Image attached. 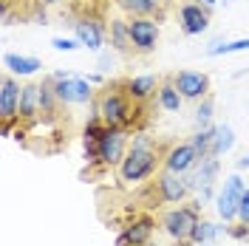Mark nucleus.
Instances as JSON below:
<instances>
[{
  "mask_svg": "<svg viewBox=\"0 0 249 246\" xmlns=\"http://www.w3.org/2000/svg\"><path fill=\"white\" fill-rule=\"evenodd\" d=\"M159 164H164V153H159V147L150 136L136 133L133 144L127 147L122 164H119V178H122V184H139L153 176Z\"/></svg>",
  "mask_w": 249,
  "mask_h": 246,
  "instance_id": "nucleus-1",
  "label": "nucleus"
},
{
  "mask_svg": "<svg viewBox=\"0 0 249 246\" xmlns=\"http://www.w3.org/2000/svg\"><path fill=\"white\" fill-rule=\"evenodd\" d=\"M93 113L102 119L105 124L110 127H133V119H136V113L139 110V102H133L127 91L122 88V82L119 85H113V88H105V91H99L96 96V105H93Z\"/></svg>",
  "mask_w": 249,
  "mask_h": 246,
  "instance_id": "nucleus-2",
  "label": "nucleus"
},
{
  "mask_svg": "<svg viewBox=\"0 0 249 246\" xmlns=\"http://www.w3.org/2000/svg\"><path fill=\"white\" fill-rule=\"evenodd\" d=\"M127 136H130L127 127L105 124V133H102L99 144H96V158L93 161H99L102 167H119L124 153H127Z\"/></svg>",
  "mask_w": 249,
  "mask_h": 246,
  "instance_id": "nucleus-3",
  "label": "nucleus"
},
{
  "mask_svg": "<svg viewBox=\"0 0 249 246\" xmlns=\"http://www.w3.org/2000/svg\"><path fill=\"white\" fill-rule=\"evenodd\" d=\"M51 79H54V91L62 105H85L93 99L91 79H79L71 71H57L51 74Z\"/></svg>",
  "mask_w": 249,
  "mask_h": 246,
  "instance_id": "nucleus-4",
  "label": "nucleus"
},
{
  "mask_svg": "<svg viewBox=\"0 0 249 246\" xmlns=\"http://www.w3.org/2000/svg\"><path fill=\"white\" fill-rule=\"evenodd\" d=\"M198 221V210L193 207H173L167 212H161L159 218V227L170 235L176 244H190V232Z\"/></svg>",
  "mask_w": 249,
  "mask_h": 246,
  "instance_id": "nucleus-5",
  "label": "nucleus"
},
{
  "mask_svg": "<svg viewBox=\"0 0 249 246\" xmlns=\"http://www.w3.org/2000/svg\"><path fill=\"white\" fill-rule=\"evenodd\" d=\"M244 190H247L244 178H241L238 173H232V176L227 178L224 190L218 193L215 210H218V215H221V221H224V224H230V221H235V218H238V207H241V195H244Z\"/></svg>",
  "mask_w": 249,
  "mask_h": 246,
  "instance_id": "nucleus-6",
  "label": "nucleus"
},
{
  "mask_svg": "<svg viewBox=\"0 0 249 246\" xmlns=\"http://www.w3.org/2000/svg\"><path fill=\"white\" fill-rule=\"evenodd\" d=\"M127 26H130V43H133L136 54L156 51V43H159V23H156V17H130Z\"/></svg>",
  "mask_w": 249,
  "mask_h": 246,
  "instance_id": "nucleus-7",
  "label": "nucleus"
},
{
  "mask_svg": "<svg viewBox=\"0 0 249 246\" xmlns=\"http://www.w3.org/2000/svg\"><path fill=\"white\" fill-rule=\"evenodd\" d=\"M178 26L187 37L204 34L207 26H210V6H204L198 0H184L178 6Z\"/></svg>",
  "mask_w": 249,
  "mask_h": 246,
  "instance_id": "nucleus-8",
  "label": "nucleus"
},
{
  "mask_svg": "<svg viewBox=\"0 0 249 246\" xmlns=\"http://www.w3.org/2000/svg\"><path fill=\"white\" fill-rule=\"evenodd\" d=\"M156 193L164 204H181V201L190 195V187H187V178L181 173H173V170H161L156 176Z\"/></svg>",
  "mask_w": 249,
  "mask_h": 246,
  "instance_id": "nucleus-9",
  "label": "nucleus"
},
{
  "mask_svg": "<svg viewBox=\"0 0 249 246\" xmlns=\"http://www.w3.org/2000/svg\"><path fill=\"white\" fill-rule=\"evenodd\" d=\"M173 85L178 88V93L190 99V102H201L204 96L210 93V77L204 71H178L173 74Z\"/></svg>",
  "mask_w": 249,
  "mask_h": 246,
  "instance_id": "nucleus-10",
  "label": "nucleus"
},
{
  "mask_svg": "<svg viewBox=\"0 0 249 246\" xmlns=\"http://www.w3.org/2000/svg\"><path fill=\"white\" fill-rule=\"evenodd\" d=\"M71 26H74V37H77L85 48L99 51V48L105 46V31H108V29H105V23H102L99 17H93V15L77 17Z\"/></svg>",
  "mask_w": 249,
  "mask_h": 246,
  "instance_id": "nucleus-11",
  "label": "nucleus"
},
{
  "mask_svg": "<svg viewBox=\"0 0 249 246\" xmlns=\"http://www.w3.org/2000/svg\"><path fill=\"white\" fill-rule=\"evenodd\" d=\"M20 93L23 88L15 82V77H6L0 79V119L3 124H15V119L20 122Z\"/></svg>",
  "mask_w": 249,
  "mask_h": 246,
  "instance_id": "nucleus-12",
  "label": "nucleus"
},
{
  "mask_svg": "<svg viewBox=\"0 0 249 246\" xmlns=\"http://www.w3.org/2000/svg\"><path fill=\"white\" fill-rule=\"evenodd\" d=\"M198 161H201V156H198V150H196L190 141H181V144H170V147L164 150V170L181 173V176H187V173L196 167Z\"/></svg>",
  "mask_w": 249,
  "mask_h": 246,
  "instance_id": "nucleus-13",
  "label": "nucleus"
},
{
  "mask_svg": "<svg viewBox=\"0 0 249 246\" xmlns=\"http://www.w3.org/2000/svg\"><path fill=\"white\" fill-rule=\"evenodd\" d=\"M122 88L127 91V96H130L133 102L144 105V102H150L153 96H159L161 82H159V77H156V74H139V77H127L122 82Z\"/></svg>",
  "mask_w": 249,
  "mask_h": 246,
  "instance_id": "nucleus-14",
  "label": "nucleus"
},
{
  "mask_svg": "<svg viewBox=\"0 0 249 246\" xmlns=\"http://www.w3.org/2000/svg\"><path fill=\"white\" fill-rule=\"evenodd\" d=\"M218 158L215 156H207V158H201L196 167L187 173L184 178H187V187H190V193H198L201 187H210V184H215V176H218Z\"/></svg>",
  "mask_w": 249,
  "mask_h": 246,
  "instance_id": "nucleus-15",
  "label": "nucleus"
},
{
  "mask_svg": "<svg viewBox=\"0 0 249 246\" xmlns=\"http://www.w3.org/2000/svg\"><path fill=\"white\" fill-rule=\"evenodd\" d=\"M153 229H156L153 215H139V218H133V221H127L122 235H124V241H127V246H144L153 241Z\"/></svg>",
  "mask_w": 249,
  "mask_h": 246,
  "instance_id": "nucleus-16",
  "label": "nucleus"
},
{
  "mask_svg": "<svg viewBox=\"0 0 249 246\" xmlns=\"http://www.w3.org/2000/svg\"><path fill=\"white\" fill-rule=\"evenodd\" d=\"M43 116V108H40V85H23V93H20V122L34 124Z\"/></svg>",
  "mask_w": 249,
  "mask_h": 246,
  "instance_id": "nucleus-17",
  "label": "nucleus"
},
{
  "mask_svg": "<svg viewBox=\"0 0 249 246\" xmlns=\"http://www.w3.org/2000/svg\"><path fill=\"white\" fill-rule=\"evenodd\" d=\"M108 37H110V48L119 51V54H136L133 43H130V26L122 17H113L108 23Z\"/></svg>",
  "mask_w": 249,
  "mask_h": 246,
  "instance_id": "nucleus-18",
  "label": "nucleus"
},
{
  "mask_svg": "<svg viewBox=\"0 0 249 246\" xmlns=\"http://www.w3.org/2000/svg\"><path fill=\"white\" fill-rule=\"evenodd\" d=\"M3 65L9 68V74H17V77H29L43 68L37 57H23V54H3Z\"/></svg>",
  "mask_w": 249,
  "mask_h": 246,
  "instance_id": "nucleus-19",
  "label": "nucleus"
},
{
  "mask_svg": "<svg viewBox=\"0 0 249 246\" xmlns=\"http://www.w3.org/2000/svg\"><path fill=\"white\" fill-rule=\"evenodd\" d=\"M156 99H159V108L167 110V113H176V110H181V105H184V96H181L178 88L173 85V79H164V82H161Z\"/></svg>",
  "mask_w": 249,
  "mask_h": 246,
  "instance_id": "nucleus-20",
  "label": "nucleus"
},
{
  "mask_svg": "<svg viewBox=\"0 0 249 246\" xmlns=\"http://www.w3.org/2000/svg\"><path fill=\"white\" fill-rule=\"evenodd\" d=\"M235 144V130L230 127V124H215L213 127V150H210V156H224L227 150H232Z\"/></svg>",
  "mask_w": 249,
  "mask_h": 246,
  "instance_id": "nucleus-21",
  "label": "nucleus"
},
{
  "mask_svg": "<svg viewBox=\"0 0 249 246\" xmlns=\"http://www.w3.org/2000/svg\"><path fill=\"white\" fill-rule=\"evenodd\" d=\"M221 229L227 232V227H218V224H213V221H204V218H198L196 221V227H193V232H190V244H207V241H215L218 235H221Z\"/></svg>",
  "mask_w": 249,
  "mask_h": 246,
  "instance_id": "nucleus-22",
  "label": "nucleus"
},
{
  "mask_svg": "<svg viewBox=\"0 0 249 246\" xmlns=\"http://www.w3.org/2000/svg\"><path fill=\"white\" fill-rule=\"evenodd\" d=\"M213 127H215V124H210V127H198V130L190 136V144L198 150V156H201V158H207V156H210V150H213Z\"/></svg>",
  "mask_w": 249,
  "mask_h": 246,
  "instance_id": "nucleus-23",
  "label": "nucleus"
},
{
  "mask_svg": "<svg viewBox=\"0 0 249 246\" xmlns=\"http://www.w3.org/2000/svg\"><path fill=\"white\" fill-rule=\"evenodd\" d=\"M247 48H249V37H244V40H235V43H213L207 48V54L221 57V54H235V51H247Z\"/></svg>",
  "mask_w": 249,
  "mask_h": 246,
  "instance_id": "nucleus-24",
  "label": "nucleus"
},
{
  "mask_svg": "<svg viewBox=\"0 0 249 246\" xmlns=\"http://www.w3.org/2000/svg\"><path fill=\"white\" fill-rule=\"evenodd\" d=\"M213 110H215V102H213V96L207 93L201 102H198V108H196V124H198V127H210Z\"/></svg>",
  "mask_w": 249,
  "mask_h": 246,
  "instance_id": "nucleus-25",
  "label": "nucleus"
},
{
  "mask_svg": "<svg viewBox=\"0 0 249 246\" xmlns=\"http://www.w3.org/2000/svg\"><path fill=\"white\" fill-rule=\"evenodd\" d=\"M51 46L57 48V51H77L82 43H79L77 37H54V40H51Z\"/></svg>",
  "mask_w": 249,
  "mask_h": 246,
  "instance_id": "nucleus-26",
  "label": "nucleus"
},
{
  "mask_svg": "<svg viewBox=\"0 0 249 246\" xmlns=\"http://www.w3.org/2000/svg\"><path fill=\"white\" fill-rule=\"evenodd\" d=\"M238 221L249 227V187L244 190V195H241V207H238Z\"/></svg>",
  "mask_w": 249,
  "mask_h": 246,
  "instance_id": "nucleus-27",
  "label": "nucleus"
},
{
  "mask_svg": "<svg viewBox=\"0 0 249 246\" xmlns=\"http://www.w3.org/2000/svg\"><path fill=\"white\" fill-rule=\"evenodd\" d=\"M227 232L232 235L235 241H244V238H249V227H247V224H241V227H235V229H230V227H227Z\"/></svg>",
  "mask_w": 249,
  "mask_h": 246,
  "instance_id": "nucleus-28",
  "label": "nucleus"
},
{
  "mask_svg": "<svg viewBox=\"0 0 249 246\" xmlns=\"http://www.w3.org/2000/svg\"><path fill=\"white\" fill-rule=\"evenodd\" d=\"M238 170H249V156H244V158H238V164H235Z\"/></svg>",
  "mask_w": 249,
  "mask_h": 246,
  "instance_id": "nucleus-29",
  "label": "nucleus"
},
{
  "mask_svg": "<svg viewBox=\"0 0 249 246\" xmlns=\"http://www.w3.org/2000/svg\"><path fill=\"white\" fill-rule=\"evenodd\" d=\"M150 3H156V6H159V9H161V12H164V9H167V6H170L173 0H150Z\"/></svg>",
  "mask_w": 249,
  "mask_h": 246,
  "instance_id": "nucleus-30",
  "label": "nucleus"
},
{
  "mask_svg": "<svg viewBox=\"0 0 249 246\" xmlns=\"http://www.w3.org/2000/svg\"><path fill=\"white\" fill-rule=\"evenodd\" d=\"M37 3H43V6H57V3H62V0H37Z\"/></svg>",
  "mask_w": 249,
  "mask_h": 246,
  "instance_id": "nucleus-31",
  "label": "nucleus"
},
{
  "mask_svg": "<svg viewBox=\"0 0 249 246\" xmlns=\"http://www.w3.org/2000/svg\"><path fill=\"white\" fill-rule=\"evenodd\" d=\"M198 3H204V6H210V9H213V6H215L218 0H198Z\"/></svg>",
  "mask_w": 249,
  "mask_h": 246,
  "instance_id": "nucleus-32",
  "label": "nucleus"
},
{
  "mask_svg": "<svg viewBox=\"0 0 249 246\" xmlns=\"http://www.w3.org/2000/svg\"><path fill=\"white\" fill-rule=\"evenodd\" d=\"M144 246H159V244H153V241H150V244H144Z\"/></svg>",
  "mask_w": 249,
  "mask_h": 246,
  "instance_id": "nucleus-33",
  "label": "nucleus"
},
{
  "mask_svg": "<svg viewBox=\"0 0 249 246\" xmlns=\"http://www.w3.org/2000/svg\"><path fill=\"white\" fill-rule=\"evenodd\" d=\"M176 246H187V244H176Z\"/></svg>",
  "mask_w": 249,
  "mask_h": 246,
  "instance_id": "nucleus-34",
  "label": "nucleus"
}]
</instances>
